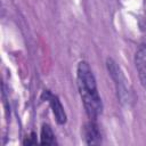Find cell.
Listing matches in <instances>:
<instances>
[{"label": "cell", "instance_id": "obj_2", "mask_svg": "<svg viewBox=\"0 0 146 146\" xmlns=\"http://www.w3.org/2000/svg\"><path fill=\"white\" fill-rule=\"evenodd\" d=\"M106 67H107L108 74L114 80V83L116 87V92H117V98H120V102L128 100L129 99V91L127 89V80H125L120 66L117 65V63L114 59L107 58Z\"/></svg>", "mask_w": 146, "mask_h": 146}, {"label": "cell", "instance_id": "obj_5", "mask_svg": "<svg viewBox=\"0 0 146 146\" xmlns=\"http://www.w3.org/2000/svg\"><path fill=\"white\" fill-rule=\"evenodd\" d=\"M135 66L138 73L139 81L146 90V44L140 46L135 54Z\"/></svg>", "mask_w": 146, "mask_h": 146}, {"label": "cell", "instance_id": "obj_6", "mask_svg": "<svg viewBox=\"0 0 146 146\" xmlns=\"http://www.w3.org/2000/svg\"><path fill=\"white\" fill-rule=\"evenodd\" d=\"M40 144L41 145H57L56 136L51 129V127L47 123H43L41 125L40 130Z\"/></svg>", "mask_w": 146, "mask_h": 146}, {"label": "cell", "instance_id": "obj_4", "mask_svg": "<svg viewBox=\"0 0 146 146\" xmlns=\"http://www.w3.org/2000/svg\"><path fill=\"white\" fill-rule=\"evenodd\" d=\"M82 139L86 145H100L102 144V132L99 129V125L97 124V120L87 121L81 130Z\"/></svg>", "mask_w": 146, "mask_h": 146}, {"label": "cell", "instance_id": "obj_1", "mask_svg": "<svg viewBox=\"0 0 146 146\" xmlns=\"http://www.w3.org/2000/svg\"><path fill=\"white\" fill-rule=\"evenodd\" d=\"M76 86L86 114L97 120L103 113V102L98 92L96 78L87 60H80L76 66Z\"/></svg>", "mask_w": 146, "mask_h": 146}, {"label": "cell", "instance_id": "obj_7", "mask_svg": "<svg viewBox=\"0 0 146 146\" xmlns=\"http://www.w3.org/2000/svg\"><path fill=\"white\" fill-rule=\"evenodd\" d=\"M24 145H35L38 144V140H36V135L34 132H31L30 137H27L24 141H23Z\"/></svg>", "mask_w": 146, "mask_h": 146}, {"label": "cell", "instance_id": "obj_3", "mask_svg": "<svg viewBox=\"0 0 146 146\" xmlns=\"http://www.w3.org/2000/svg\"><path fill=\"white\" fill-rule=\"evenodd\" d=\"M42 99H46L49 105H50V108H51V112L55 116V120L58 124L63 125L67 122V115H66V112L64 110V106L62 105L58 96L51 94L49 90H43L42 92Z\"/></svg>", "mask_w": 146, "mask_h": 146}]
</instances>
